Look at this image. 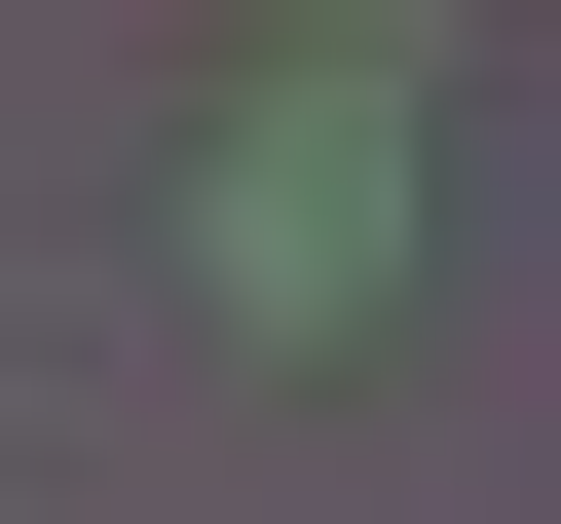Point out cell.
<instances>
[{
    "mask_svg": "<svg viewBox=\"0 0 561 524\" xmlns=\"http://www.w3.org/2000/svg\"><path fill=\"white\" fill-rule=\"evenodd\" d=\"M375 300H412L375 113H262V150H225V338H375Z\"/></svg>",
    "mask_w": 561,
    "mask_h": 524,
    "instance_id": "6da1fadb",
    "label": "cell"
}]
</instances>
